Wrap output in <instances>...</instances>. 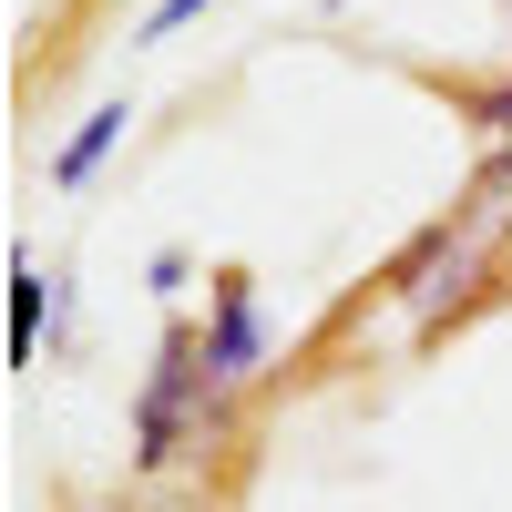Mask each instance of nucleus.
I'll use <instances>...</instances> for the list:
<instances>
[{
	"label": "nucleus",
	"mask_w": 512,
	"mask_h": 512,
	"mask_svg": "<svg viewBox=\"0 0 512 512\" xmlns=\"http://www.w3.org/2000/svg\"><path fill=\"white\" fill-rule=\"evenodd\" d=\"M216 369H205V338L195 328H164L154 338V369H144V400H134V472H164L185 441H205L216 420Z\"/></svg>",
	"instance_id": "nucleus-1"
},
{
	"label": "nucleus",
	"mask_w": 512,
	"mask_h": 512,
	"mask_svg": "<svg viewBox=\"0 0 512 512\" xmlns=\"http://www.w3.org/2000/svg\"><path fill=\"white\" fill-rule=\"evenodd\" d=\"M256 359H267V318H256V277L246 267H216V308H205V369L216 390H246Z\"/></svg>",
	"instance_id": "nucleus-2"
},
{
	"label": "nucleus",
	"mask_w": 512,
	"mask_h": 512,
	"mask_svg": "<svg viewBox=\"0 0 512 512\" xmlns=\"http://www.w3.org/2000/svg\"><path fill=\"white\" fill-rule=\"evenodd\" d=\"M41 308H52V277L31 246H11V369H41Z\"/></svg>",
	"instance_id": "nucleus-3"
},
{
	"label": "nucleus",
	"mask_w": 512,
	"mask_h": 512,
	"mask_svg": "<svg viewBox=\"0 0 512 512\" xmlns=\"http://www.w3.org/2000/svg\"><path fill=\"white\" fill-rule=\"evenodd\" d=\"M123 123H134V103H103V113L82 123V134H72L62 154H52V185H93V175H103V154L123 144Z\"/></svg>",
	"instance_id": "nucleus-4"
},
{
	"label": "nucleus",
	"mask_w": 512,
	"mask_h": 512,
	"mask_svg": "<svg viewBox=\"0 0 512 512\" xmlns=\"http://www.w3.org/2000/svg\"><path fill=\"white\" fill-rule=\"evenodd\" d=\"M451 216H461V226H472V236H492V246L512 236V144H502V154L482 164V175H472V195H461V205H451Z\"/></svg>",
	"instance_id": "nucleus-5"
},
{
	"label": "nucleus",
	"mask_w": 512,
	"mask_h": 512,
	"mask_svg": "<svg viewBox=\"0 0 512 512\" xmlns=\"http://www.w3.org/2000/svg\"><path fill=\"white\" fill-rule=\"evenodd\" d=\"M461 113H472L492 144H512V82H472V93H461Z\"/></svg>",
	"instance_id": "nucleus-6"
},
{
	"label": "nucleus",
	"mask_w": 512,
	"mask_h": 512,
	"mask_svg": "<svg viewBox=\"0 0 512 512\" xmlns=\"http://www.w3.org/2000/svg\"><path fill=\"white\" fill-rule=\"evenodd\" d=\"M195 11H216V0H154V11H144V41H175Z\"/></svg>",
	"instance_id": "nucleus-7"
}]
</instances>
